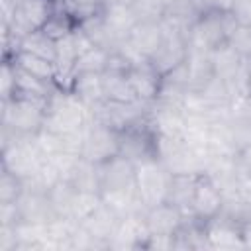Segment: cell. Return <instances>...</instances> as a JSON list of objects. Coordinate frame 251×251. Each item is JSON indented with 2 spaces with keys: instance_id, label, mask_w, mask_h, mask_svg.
<instances>
[{
  "instance_id": "cell-1",
  "label": "cell",
  "mask_w": 251,
  "mask_h": 251,
  "mask_svg": "<svg viewBox=\"0 0 251 251\" xmlns=\"http://www.w3.org/2000/svg\"><path fill=\"white\" fill-rule=\"evenodd\" d=\"M90 122H92V112L80 98H76L71 90L55 88V92L47 100L45 126H43L45 129L67 135V133L84 131L90 126Z\"/></svg>"
},
{
  "instance_id": "cell-2",
  "label": "cell",
  "mask_w": 251,
  "mask_h": 251,
  "mask_svg": "<svg viewBox=\"0 0 251 251\" xmlns=\"http://www.w3.org/2000/svg\"><path fill=\"white\" fill-rule=\"evenodd\" d=\"M47 100L12 96L2 100L0 126L18 135H37L45 126Z\"/></svg>"
},
{
  "instance_id": "cell-3",
  "label": "cell",
  "mask_w": 251,
  "mask_h": 251,
  "mask_svg": "<svg viewBox=\"0 0 251 251\" xmlns=\"http://www.w3.org/2000/svg\"><path fill=\"white\" fill-rule=\"evenodd\" d=\"M2 169L18 175L20 178H31L39 165L43 163V153L37 145L35 135H18L8 129H2Z\"/></svg>"
},
{
  "instance_id": "cell-4",
  "label": "cell",
  "mask_w": 251,
  "mask_h": 251,
  "mask_svg": "<svg viewBox=\"0 0 251 251\" xmlns=\"http://www.w3.org/2000/svg\"><path fill=\"white\" fill-rule=\"evenodd\" d=\"M169 182L171 173L157 157L135 163V190L145 210L167 200Z\"/></svg>"
},
{
  "instance_id": "cell-5",
  "label": "cell",
  "mask_w": 251,
  "mask_h": 251,
  "mask_svg": "<svg viewBox=\"0 0 251 251\" xmlns=\"http://www.w3.org/2000/svg\"><path fill=\"white\" fill-rule=\"evenodd\" d=\"M161 25H163L165 37H163L161 45L157 47V51L151 55L149 63L161 76H165L167 73H171L173 69H176L178 65H182L186 61L188 41H186V31H182L175 25H169L165 22H161Z\"/></svg>"
},
{
  "instance_id": "cell-6",
  "label": "cell",
  "mask_w": 251,
  "mask_h": 251,
  "mask_svg": "<svg viewBox=\"0 0 251 251\" xmlns=\"http://www.w3.org/2000/svg\"><path fill=\"white\" fill-rule=\"evenodd\" d=\"M116 155H120V129L92 120L84 135L80 157L84 161L100 165Z\"/></svg>"
},
{
  "instance_id": "cell-7",
  "label": "cell",
  "mask_w": 251,
  "mask_h": 251,
  "mask_svg": "<svg viewBox=\"0 0 251 251\" xmlns=\"http://www.w3.org/2000/svg\"><path fill=\"white\" fill-rule=\"evenodd\" d=\"M120 155L133 163L155 157V133L147 118L120 131Z\"/></svg>"
},
{
  "instance_id": "cell-8",
  "label": "cell",
  "mask_w": 251,
  "mask_h": 251,
  "mask_svg": "<svg viewBox=\"0 0 251 251\" xmlns=\"http://www.w3.org/2000/svg\"><path fill=\"white\" fill-rule=\"evenodd\" d=\"M53 10H55V2L51 0H16L12 24L2 27H10L12 33L24 37L25 33L41 29L43 24L53 14Z\"/></svg>"
},
{
  "instance_id": "cell-9",
  "label": "cell",
  "mask_w": 251,
  "mask_h": 251,
  "mask_svg": "<svg viewBox=\"0 0 251 251\" xmlns=\"http://www.w3.org/2000/svg\"><path fill=\"white\" fill-rule=\"evenodd\" d=\"M147 239H149V229L145 224V212H133L120 218L116 231L110 239V251L145 249Z\"/></svg>"
},
{
  "instance_id": "cell-10",
  "label": "cell",
  "mask_w": 251,
  "mask_h": 251,
  "mask_svg": "<svg viewBox=\"0 0 251 251\" xmlns=\"http://www.w3.org/2000/svg\"><path fill=\"white\" fill-rule=\"evenodd\" d=\"M224 204H226V200H224V194L218 188V184L206 173H200L196 186H194L192 202H190V214L206 224L212 218H216L218 214H222Z\"/></svg>"
},
{
  "instance_id": "cell-11",
  "label": "cell",
  "mask_w": 251,
  "mask_h": 251,
  "mask_svg": "<svg viewBox=\"0 0 251 251\" xmlns=\"http://www.w3.org/2000/svg\"><path fill=\"white\" fill-rule=\"evenodd\" d=\"M204 229L210 249H245L241 237V222L227 216L226 212L206 222Z\"/></svg>"
},
{
  "instance_id": "cell-12",
  "label": "cell",
  "mask_w": 251,
  "mask_h": 251,
  "mask_svg": "<svg viewBox=\"0 0 251 251\" xmlns=\"http://www.w3.org/2000/svg\"><path fill=\"white\" fill-rule=\"evenodd\" d=\"M100 192L135 186V163L124 155H116L98 165Z\"/></svg>"
},
{
  "instance_id": "cell-13",
  "label": "cell",
  "mask_w": 251,
  "mask_h": 251,
  "mask_svg": "<svg viewBox=\"0 0 251 251\" xmlns=\"http://www.w3.org/2000/svg\"><path fill=\"white\" fill-rule=\"evenodd\" d=\"M16 206H18V212H20V220L22 222L47 224L53 218H57V212L53 210L47 192L37 190V188L25 186V190L22 192V196L16 200Z\"/></svg>"
},
{
  "instance_id": "cell-14",
  "label": "cell",
  "mask_w": 251,
  "mask_h": 251,
  "mask_svg": "<svg viewBox=\"0 0 251 251\" xmlns=\"http://www.w3.org/2000/svg\"><path fill=\"white\" fill-rule=\"evenodd\" d=\"M184 212L180 208H176L171 202H161L153 208L145 210V224L149 229V235H167L173 237L182 222H184Z\"/></svg>"
},
{
  "instance_id": "cell-15",
  "label": "cell",
  "mask_w": 251,
  "mask_h": 251,
  "mask_svg": "<svg viewBox=\"0 0 251 251\" xmlns=\"http://www.w3.org/2000/svg\"><path fill=\"white\" fill-rule=\"evenodd\" d=\"M102 18L116 43L122 39H127L139 22L131 6L126 2H106L102 8Z\"/></svg>"
},
{
  "instance_id": "cell-16",
  "label": "cell",
  "mask_w": 251,
  "mask_h": 251,
  "mask_svg": "<svg viewBox=\"0 0 251 251\" xmlns=\"http://www.w3.org/2000/svg\"><path fill=\"white\" fill-rule=\"evenodd\" d=\"M118 222H120V216H118L108 204L102 202L90 216H86V218L80 222V226H82V229H84L94 241L102 243V245L110 251V239H112V235H114V231H116Z\"/></svg>"
},
{
  "instance_id": "cell-17",
  "label": "cell",
  "mask_w": 251,
  "mask_h": 251,
  "mask_svg": "<svg viewBox=\"0 0 251 251\" xmlns=\"http://www.w3.org/2000/svg\"><path fill=\"white\" fill-rule=\"evenodd\" d=\"M127 78L133 86V92L137 96V100L145 102V104H153L159 98V90H161V75L151 67V63H141L137 67H131L127 71Z\"/></svg>"
},
{
  "instance_id": "cell-18",
  "label": "cell",
  "mask_w": 251,
  "mask_h": 251,
  "mask_svg": "<svg viewBox=\"0 0 251 251\" xmlns=\"http://www.w3.org/2000/svg\"><path fill=\"white\" fill-rule=\"evenodd\" d=\"M210 63H212V71L218 78H224L226 82H233V78L237 76V73L243 67V59L237 55V51L227 43H220L210 51Z\"/></svg>"
},
{
  "instance_id": "cell-19",
  "label": "cell",
  "mask_w": 251,
  "mask_h": 251,
  "mask_svg": "<svg viewBox=\"0 0 251 251\" xmlns=\"http://www.w3.org/2000/svg\"><path fill=\"white\" fill-rule=\"evenodd\" d=\"M163 37L165 33H163L161 22H137V25L133 27L127 39L145 59H151V55L161 45Z\"/></svg>"
},
{
  "instance_id": "cell-20",
  "label": "cell",
  "mask_w": 251,
  "mask_h": 251,
  "mask_svg": "<svg viewBox=\"0 0 251 251\" xmlns=\"http://www.w3.org/2000/svg\"><path fill=\"white\" fill-rule=\"evenodd\" d=\"M102 84H104V98L108 102H118V104L141 102V100H137V96L133 92V86L127 78V73L104 71L102 73Z\"/></svg>"
},
{
  "instance_id": "cell-21",
  "label": "cell",
  "mask_w": 251,
  "mask_h": 251,
  "mask_svg": "<svg viewBox=\"0 0 251 251\" xmlns=\"http://www.w3.org/2000/svg\"><path fill=\"white\" fill-rule=\"evenodd\" d=\"M71 92L80 98L90 110L98 104H102L104 98V84H102V73H78L75 75Z\"/></svg>"
},
{
  "instance_id": "cell-22",
  "label": "cell",
  "mask_w": 251,
  "mask_h": 251,
  "mask_svg": "<svg viewBox=\"0 0 251 251\" xmlns=\"http://www.w3.org/2000/svg\"><path fill=\"white\" fill-rule=\"evenodd\" d=\"M196 180H198V175H171L165 202H171L176 208H180L184 214H190V202H192Z\"/></svg>"
},
{
  "instance_id": "cell-23",
  "label": "cell",
  "mask_w": 251,
  "mask_h": 251,
  "mask_svg": "<svg viewBox=\"0 0 251 251\" xmlns=\"http://www.w3.org/2000/svg\"><path fill=\"white\" fill-rule=\"evenodd\" d=\"M76 25H78V24H76V20L69 14V10H67L63 4H55V10H53V14L49 16V20L43 24L41 31H43L47 37H51L53 41H59V39L71 35Z\"/></svg>"
},
{
  "instance_id": "cell-24",
  "label": "cell",
  "mask_w": 251,
  "mask_h": 251,
  "mask_svg": "<svg viewBox=\"0 0 251 251\" xmlns=\"http://www.w3.org/2000/svg\"><path fill=\"white\" fill-rule=\"evenodd\" d=\"M18 67H22L24 71L47 80V82H53L55 84V76H57V67L53 61L49 59H43V57H37L33 53H27V51H18L12 59Z\"/></svg>"
},
{
  "instance_id": "cell-25",
  "label": "cell",
  "mask_w": 251,
  "mask_h": 251,
  "mask_svg": "<svg viewBox=\"0 0 251 251\" xmlns=\"http://www.w3.org/2000/svg\"><path fill=\"white\" fill-rule=\"evenodd\" d=\"M76 190H86V192H100V173H98V165L84 161L82 157L78 159V163L75 165V169L71 171V175L67 176Z\"/></svg>"
},
{
  "instance_id": "cell-26",
  "label": "cell",
  "mask_w": 251,
  "mask_h": 251,
  "mask_svg": "<svg viewBox=\"0 0 251 251\" xmlns=\"http://www.w3.org/2000/svg\"><path fill=\"white\" fill-rule=\"evenodd\" d=\"M76 192H78L76 186H75L69 178H61V180H57V182L47 190V196H49L51 206H53V210L57 212V216H65V218H69Z\"/></svg>"
},
{
  "instance_id": "cell-27",
  "label": "cell",
  "mask_w": 251,
  "mask_h": 251,
  "mask_svg": "<svg viewBox=\"0 0 251 251\" xmlns=\"http://www.w3.org/2000/svg\"><path fill=\"white\" fill-rule=\"evenodd\" d=\"M20 51H27V53H33L37 57H43V59H49L55 63V55H57V41H53L51 37H47L41 29L37 31H31V33H25L20 41Z\"/></svg>"
},
{
  "instance_id": "cell-28",
  "label": "cell",
  "mask_w": 251,
  "mask_h": 251,
  "mask_svg": "<svg viewBox=\"0 0 251 251\" xmlns=\"http://www.w3.org/2000/svg\"><path fill=\"white\" fill-rule=\"evenodd\" d=\"M78 27L92 39V43L96 47H104V49H112L116 45V41L112 39L106 24H104V18H102V12L96 14V16H90L82 22H78Z\"/></svg>"
},
{
  "instance_id": "cell-29",
  "label": "cell",
  "mask_w": 251,
  "mask_h": 251,
  "mask_svg": "<svg viewBox=\"0 0 251 251\" xmlns=\"http://www.w3.org/2000/svg\"><path fill=\"white\" fill-rule=\"evenodd\" d=\"M108 59H110V49L94 47L76 59L75 75H78V73H104L108 67Z\"/></svg>"
},
{
  "instance_id": "cell-30",
  "label": "cell",
  "mask_w": 251,
  "mask_h": 251,
  "mask_svg": "<svg viewBox=\"0 0 251 251\" xmlns=\"http://www.w3.org/2000/svg\"><path fill=\"white\" fill-rule=\"evenodd\" d=\"M102 196L100 192H86V190H78L76 196H75V202H73V208H71V214L69 218H73L75 222H82L86 216H90L100 204H102Z\"/></svg>"
},
{
  "instance_id": "cell-31",
  "label": "cell",
  "mask_w": 251,
  "mask_h": 251,
  "mask_svg": "<svg viewBox=\"0 0 251 251\" xmlns=\"http://www.w3.org/2000/svg\"><path fill=\"white\" fill-rule=\"evenodd\" d=\"M227 129H229V141H231V147L235 151V155L247 147L251 143V122L241 118V116H229L227 120Z\"/></svg>"
},
{
  "instance_id": "cell-32",
  "label": "cell",
  "mask_w": 251,
  "mask_h": 251,
  "mask_svg": "<svg viewBox=\"0 0 251 251\" xmlns=\"http://www.w3.org/2000/svg\"><path fill=\"white\" fill-rule=\"evenodd\" d=\"M24 190H25L24 178H20L18 175L0 167V204L16 202Z\"/></svg>"
},
{
  "instance_id": "cell-33",
  "label": "cell",
  "mask_w": 251,
  "mask_h": 251,
  "mask_svg": "<svg viewBox=\"0 0 251 251\" xmlns=\"http://www.w3.org/2000/svg\"><path fill=\"white\" fill-rule=\"evenodd\" d=\"M131 10L139 22H161L165 18V0H133Z\"/></svg>"
},
{
  "instance_id": "cell-34",
  "label": "cell",
  "mask_w": 251,
  "mask_h": 251,
  "mask_svg": "<svg viewBox=\"0 0 251 251\" xmlns=\"http://www.w3.org/2000/svg\"><path fill=\"white\" fill-rule=\"evenodd\" d=\"M227 43L237 51L243 61H251V25L239 24L237 29L229 35Z\"/></svg>"
},
{
  "instance_id": "cell-35",
  "label": "cell",
  "mask_w": 251,
  "mask_h": 251,
  "mask_svg": "<svg viewBox=\"0 0 251 251\" xmlns=\"http://www.w3.org/2000/svg\"><path fill=\"white\" fill-rule=\"evenodd\" d=\"M16 92V65L8 59H2L0 69V98L8 100Z\"/></svg>"
},
{
  "instance_id": "cell-36",
  "label": "cell",
  "mask_w": 251,
  "mask_h": 251,
  "mask_svg": "<svg viewBox=\"0 0 251 251\" xmlns=\"http://www.w3.org/2000/svg\"><path fill=\"white\" fill-rule=\"evenodd\" d=\"M229 112H231L233 116H241V118H245V120L251 122V94L235 96V98L231 100Z\"/></svg>"
},
{
  "instance_id": "cell-37",
  "label": "cell",
  "mask_w": 251,
  "mask_h": 251,
  "mask_svg": "<svg viewBox=\"0 0 251 251\" xmlns=\"http://www.w3.org/2000/svg\"><path fill=\"white\" fill-rule=\"evenodd\" d=\"M73 41H75V47H76V53H78V57L80 55H84V53H88L90 49H94L96 45L92 43V39L76 25L75 27V31H73Z\"/></svg>"
},
{
  "instance_id": "cell-38",
  "label": "cell",
  "mask_w": 251,
  "mask_h": 251,
  "mask_svg": "<svg viewBox=\"0 0 251 251\" xmlns=\"http://www.w3.org/2000/svg\"><path fill=\"white\" fill-rule=\"evenodd\" d=\"M235 163H237L239 176H251V143L235 155Z\"/></svg>"
},
{
  "instance_id": "cell-39",
  "label": "cell",
  "mask_w": 251,
  "mask_h": 251,
  "mask_svg": "<svg viewBox=\"0 0 251 251\" xmlns=\"http://www.w3.org/2000/svg\"><path fill=\"white\" fill-rule=\"evenodd\" d=\"M233 14L239 20V24L251 25V0H235Z\"/></svg>"
},
{
  "instance_id": "cell-40",
  "label": "cell",
  "mask_w": 251,
  "mask_h": 251,
  "mask_svg": "<svg viewBox=\"0 0 251 251\" xmlns=\"http://www.w3.org/2000/svg\"><path fill=\"white\" fill-rule=\"evenodd\" d=\"M235 0H208V10L216 12H233Z\"/></svg>"
},
{
  "instance_id": "cell-41",
  "label": "cell",
  "mask_w": 251,
  "mask_h": 251,
  "mask_svg": "<svg viewBox=\"0 0 251 251\" xmlns=\"http://www.w3.org/2000/svg\"><path fill=\"white\" fill-rule=\"evenodd\" d=\"M51 2H55V4H65L67 0H51Z\"/></svg>"
}]
</instances>
